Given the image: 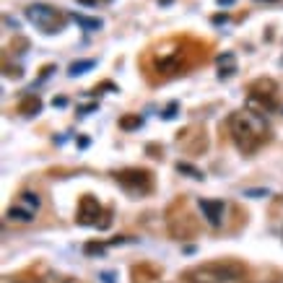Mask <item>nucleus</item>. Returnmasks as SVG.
I'll list each match as a JSON object with an SVG mask.
<instances>
[{"mask_svg":"<svg viewBox=\"0 0 283 283\" xmlns=\"http://www.w3.org/2000/svg\"><path fill=\"white\" fill-rule=\"evenodd\" d=\"M229 135L234 140V146L239 148V154L252 156L255 151L270 140V125L265 122L262 114H255L249 109H239V112H231L229 114Z\"/></svg>","mask_w":283,"mask_h":283,"instance_id":"obj_1","label":"nucleus"},{"mask_svg":"<svg viewBox=\"0 0 283 283\" xmlns=\"http://www.w3.org/2000/svg\"><path fill=\"white\" fill-rule=\"evenodd\" d=\"M244 273L247 267L239 260H211L185 270L182 280L185 283H231V280H239Z\"/></svg>","mask_w":283,"mask_h":283,"instance_id":"obj_2","label":"nucleus"},{"mask_svg":"<svg viewBox=\"0 0 283 283\" xmlns=\"http://www.w3.org/2000/svg\"><path fill=\"white\" fill-rule=\"evenodd\" d=\"M151 65L154 70L164 73V76H180V73H185L192 63L187 60V50L182 42H167L161 44V47L151 50Z\"/></svg>","mask_w":283,"mask_h":283,"instance_id":"obj_3","label":"nucleus"},{"mask_svg":"<svg viewBox=\"0 0 283 283\" xmlns=\"http://www.w3.org/2000/svg\"><path fill=\"white\" fill-rule=\"evenodd\" d=\"M167 229H169V234L174 236V239H180V242L192 239V236L198 234V221L190 213L185 198H177L167 208Z\"/></svg>","mask_w":283,"mask_h":283,"instance_id":"obj_4","label":"nucleus"},{"mask_svg":"<svg viewBox=\"0 0 283 283\" xmlns=\"http://www.w3.org/2000/svg\"><path fill=\"white\" fill-rule=\"evenodd\" d=\"M247 101L249 107L260 112H275L278 109V83L273 78H255L247 86Z\"/></svg>","mask_w":283,"mask_h":283,"instance_id":"obj_5","label":"nucleus"},{"mask_svg":"<svg viewBox=\"0 0 283 283\" xmlns=\"http://www.w3.org/2000/svg\"><path fill=\"white\" fill-rule=\"evenodd\" d=\"M76 223H78V226L109 229V223H112V211H109V208H101V203H99L94 195H83V198L78 200Z\"/></svg>","mask_w":283,"mask_h":283,"instance_id":"obj_6","label":"nucleus"},{"mask_svg":"<svg viewBox=\"0 0 283 283\" xmlns=\"http://www.w3.org/2000/svg\"><path fill=\"white\" fill-rule=\"evenodd\" d=\"M26 19L32 21L42 34H57V32H63V29H65V21H68L57 8L44 6V3L29 6V8H26Z\"/></svg>","mask_w":283,"mask_h":283,"instance_id":"obj_7","label":"nucleus"},{"mask_svg":"<svg viewBox=\"0 0 283 283\" xmlns=\"http://www.w3.org/2000/svg\"><path fill=\"white\" fill-rule=\"evenodd\" d=\"M114 180L122 190H127L130 195H148V192L154 190V174L148 169H138V167H130V169H120L114 172Z\"/></svg>","mask_w":283,"mask_h":283,"instance_id":"obj_8","label":"nucleus"},{"mask_svg":"<svg viewBox=\"0 0 283 283\" xmlns=\"http://www.w3.org/2000/svg\"><path fill=\"white\" fill-rule=\"evenodd\" d=\"M177 146H180L187 156H198V154L208 151V135L200 125H190V127L177 132Z\"/></svg>","mask_w":283,"mask_h":283,"instance_id":"obj_9","label":"nucleus"},{"mask_svg":"<svg viewBox=\"0 0 283 283\" xmlns=\"http://www.w3.org/2000/svg\"><path fill=\"white\" fill-rule=\"evenodd\" d=\"M198 208L203 211L205 221L211 229H218L221 221H223V211H226V205H223V200H211V198H200L198 200Z\"/></svg>","mask_w":283,"mask_h":283,"instance_id":"obj_10","label":"nucleus"},{"mask_svg":"<svg viewBox=\"0 0 283 283\" xmlns=\"http://www.w3.org/2000/svg\"><path fill=\"white\" fill-rule=\"evenodd\" d=\"M16 109H19L21 117H34V114L42 112V99H39L37 94H26V96L16 104Z\"/></svg>","mask_w":283,"mask_h":283,"instance_id":"obj_11","label":"nucleus"},{"mask_svg":"<svg viewBox=\"0 0 283 283\" xmlns=\"http://www.w3.org/2000/svg\"><path fill=\"white\" fill-rule=\"evenodd\" d=\"M216 65H218V76L221 78H231L236 73V55L234 52H221L216 57Z\"/></svg>","mask_w":283,"mask_h":283,"instance_id":"obj_12","label":"nucleus"},{"mask_svg":"<svg viewBox=\"0 0 283 283\" xmlns=\"http://www.w3.org/2000/svg\"><path fill=\"white\" fill-rule=\"evenodd\" d=\"M159 278V270L151 265H135L132 267V280L135 283H154Z\"/></svg>","mask_w":283,"mask_h":283,"instance_id":"obj_13","label":"nucleus"},{"mask_svg":"<svg viewBox=\"0 0 283 283\" xmlns=\"http://www.w3.org/2000/svg\"><path fill=\"white\" fill-rule=\"evenodd\" d=\"M16 205H21L24 211H29V213H37L39 211V195H34V192H21Z\"/></svg>","mask_w":283,"mask_h":283,"instance_id":"obj_14","label":"nucleus"},{"mask_svg":"<svg viewBox=\"0 0 283 283\" xmlns=\"http://www.w3.org/2000/svg\"><path fill=\"white\" fill-rule=\"evenodd\" d=\"M8 221H19V223H32V218H34V213H29V211H24L21 205H13V208H8Z\"/></svg>","mask_w":283,"mask_h":283,"instance_id":"obj_15","label":"nucleus"},{"mask_svg":"<svg viewBox=\"0 0 283 283\" xmlns=\"http://www.w3.org/2000/svg\"><path fill=\"white\" fill-rule=\"evenodd\" d=\"M96 65V60H76V63H70V68H68V76H83L86 70H91Z\"/></svg>","mask_w":283,"mask_h":283,"instance_id":"obj_16","label":"nucleus"},{"mask_svg":"<svg viewBox=\"0 0 283 283\" xmlns=\"http://www.w3.org/2000/svg\"><path fill=\"white\" fill-rule=\"evenodd\" d=\"M73 21H76L78 26H83L86 32H96V29H101V19H88V16H81V13H73Z\"/></svg>","mask_w":283,"mask_h":283,"instance_id":"obj_17","label":"nucleus"},{"mask_svg":"<svg viewBox=\"0 0 283 283\" xmlns=\"http://www.w3.org/2000/svg\"><path fill=\"white\" fill-rule=\"evenodd\" d=\"M177 172H180V174H187L190 180H203V177H205L198 167H192V164H187V161H177Z\"/></svg>","mask_w":283,"mask_h":283,"instance_id":"obj_18","label":"nucleus"},{"mask_svg":"<svg viewBox=\"0 0 283 283\" xmlns=\"http://www.w3.org/2000/svg\"><path fill=\"white\" fill-rule=\"evenodd\" d=\"M143 125V117L140 114H125L120 120V130H138Z\"/></svg>","mask_w":283,"mask_h":283,"instance_id":"obj_19","label":"nucleus"},{"mask_svg":"<svg viewBox=\"0 0 283 283\" xmlns=\"http://www.w3.org/2000/svg\"><path fill=\"white\" fill-rule=\"evenodd\" d=\"M37 283H73L68 275H60V273H44Z\"/></svg>","mask_w":283,"mask_h":283,"instance_id":"obj_20","label":"nucleus"},{"mask_svg":"<svg viewBox=\"0 0 283 283\" xmlns=\"http://www.w3.org/2000/svg\"><path fill=\"white\" fill-rule=\"evenodd\" d=\"M104 249H107V244H104V242H86V244H83V252H86V255H101Z\"/></svg>","mask_w":283,"mask_h":283,"instance_id":"obj_21","label":"nucleus"},{"mask_svg":"<svg viewBox=\"0 0 283 283\" xmlns=\"http://www.w3.org/2000/svg\"><path fill=\"white\" fill-rule=\"evenodd\" d=\"M177 109H180V104H177V101H172L169 107L161 112V117H164V120H174V117H177Z\"/></svg>","mask_w":283,"mask_h":283,"instance_id":"obj_22","label":"nucleus"},{"mask_svg":"<svg viewBox=\"0 0 283 283\" xmlns=\"http://www.w3.org/2000/svg\"><path fill=\"white\" fill-rule=\"evenodd\" d=\"M52 73H55V65H44L42 73H39V81H47V78L52 76Z\"/></svg>","mask_w":283,"mask_h":283,"instance_id":"obj_23","label":"nucleus"},{"mask_svg":"<svg viewBox=\"0 0 283 283\" xmlns=\"http://www.w3.org/2000/svg\"><path fill=\"white\" fill-rule=\"evenodd\" d=\"M99 278H101V283H114V273H109V270H104Z\"/></svg>","mask_w":283,"mask_h":283,"instance_id":"obj_24","label":"nucleus"},{"mask_svg":"<svg viewBox=\"0 0 283 283\" xmlns=\"http://www.w3.org/2000/svg\"><path fill=\"white\" fill-rule=\"evenodd\" d=\"M146 151H148V154H154V159H161V148H159V146H154V143L148 146Z\"/></svg>","mask_w":283,"mask_h":283,"instance_id":"obj_25","label":"nucleus"},{"mask_svg":"<svg viewBox=\"0 0 283 283\" xmlns=\"http://www.w3.org/2000/svg\"><path fill=\"white\" fill-rule=\"evenodd\" d=\"M52 104H55V107H65L68 99H65V96H55V99H52Z\"/></svg>","mask_w":283,"mask_h":283,"instance_id":"obj_26","label":"nucleus"},{"mask_svg":"<svg viewBox=\"0 0 283 283\" xmlns=\"http://www.w3.org/2000/svg\"><path fill=\"white\" fill-rule=\"evenodd\" d=\"M226 21H229L226 13H218V16H213V24H226Z\"/></svg>","mask_w":283,"mask_h":283,"instance_id":"obj_27","label":"nucleus"},{"mask_svg":"<svg viewBox=\"0 0 283 283\" xmlns=\"http://www.w3.org/2000/svg\"><path fill=\"white\" fill-rule=\"evenodd\" d=\"M247 195H267V190H247Z\"/></svg>","mask_w":283,"mask_h":283,"instance_id":"obj_28","label":"nucleus"},{"mask_svg":"<svg viewBox=\"0 0 283 283\" xmlns=\"http://www.w3.org/2000/svg\"><path fill=\"white\" fill-rule=\"evenodd\" d=\"M78 3H83V6H99V0H78Z\"/></svg>","mask_w":283,"mask_h":283,"instance_id":"obj_29","label":"nucleus"},{"mask_svg":"<svg viewBox=\"0 0 283 283\" xmlns=\"http://www.w3.org/2000/svg\"><path fill=\"white\" fill-rule=\"evenodd\" d=\"M234 0H218V6H231Z\"/></svg>","mask_w":283,"mask_h":283,"instance_id":"obj_30","label":"nucleus"},{"mask_svg":"<svg viewBox=\"0 0 283 283\" xmlns=\"http://www.w3.org/2000/svg\"><path fill=\"white\" fill-rule=\"evenodd\" d=\"M267 283H273V280H267Z\"/></svg>","mask_w":283,"mask_h":283,"instance_id":"obj_31","label":"nucleus"},{"mask_svg":"<svg viewBox=\"0 0 283 283\" xmlns=\"http://www.w3.org/2000/svg\"><path fill=\"white\" fill-rule=\"evenodd\" d=\"M280 63H283V60H280Z\"/></svg>","mask_w":283,"mask_h":283,"instance_id":"obj_32","label":"nucleus"}]
</instances>
